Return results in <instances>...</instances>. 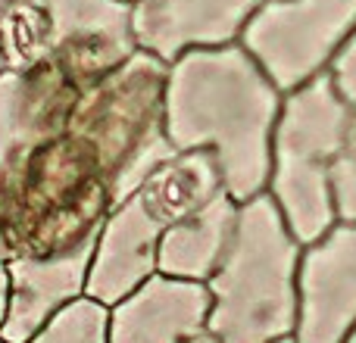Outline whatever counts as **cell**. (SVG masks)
I'll return each mask as SVG.
<instances>
[{
  "mask_svg": "<svg viewBox=\"0 0 356 343\" xmlns=\"http://www.w3.org/2000/svg\"><path fill=\"white\" fill-rule=\"evenodd\" d=\"M0 343H6V340H3V337H0Z\"/></svg>",
  "mask_w": 356,
  "mask_h": 343,
  "instance_id": "obj_27",
  "label": "cell"
},
{
  "mask_svg": "<svg viewBox=\"0 0 356 343\" xmlns=\"http://www.w3.org/2000/svg\"><path fill=\"white\" fill-rule=\"evenodd\" d=\"M353 31L356 0H263L241 44L288 94L325 75Z\"/></svg>",
  "mask_w": 356,
  "mask_h": 343,
  "instance_id": "obj_6",
  "label": "cell"
},
{
  "mask_svg": "<svg viewBox=\"0 0 356 343\" xmlns=\"http://www.w3.org/2000/svg\"><path fill=\"white\" fill-rule=\"evenodd\" d=\"M163 231L166 228L144 209L138 196L113 206L97 234L85 294L104 306H116L135 287H141L150 275L160 271L156 253Z\"/></svg>",
  "mask_w": 356,
  "mask_h": 343,
  "instance_id": "obj_12",
  "label": "cell"
},
{
  "mask_svg": "<svg viewBox=\"0 0 356 343\" xmlns=\"http://www.w3.org/2000/svg\"><path fill=\"white\" fill-rule=\"evenodd\" d=\"M278 343H294V337H284V340H278Z\"/></svg>",
  "mask_w": 356,
  "mask_h": 343,
  "instance_id": "obj_25",
  "label": "cell"
},
{
  "mask_svg": "<svg viewBox=\"0 0 356 343\" xmlns=\"http://www.w3.org/2000/svg\"><path fill=\"white\" fill-rule=\"evenodd\" d=\"M353 106L341 97L332 75L284 94L272 135V172L266 194L275 200L291 234L303 246L338 225L332 160L341 147Z\"/></svg>",
  "mask_w": 356,
  "mask_h": 343,
  "instance_id": "obj_4",
  "label": "cell"
},
{
  "mask_svg": "<svg viewBox=\"0 0 356 343\" xmlns=\"http://www.w3.org/2000/svg\"><path fill=\"white\" fill-rule=\"evenodd\" d=\"M328 75H332L334 87L341 91V97L350 106H356V31L344 41V47L338 50V56L328 66Z\"/></svg>",
  "mask_w": 356,
  "mask_h": 343,
  "instance_id": "obj_19",
  "label": "cell"
},
{
  "mask_svg": "<svg viewBox=\"0 0 356 343\" xmlns=\"http://www.w3.org/2000/svg\"><path fill=\"white\" fill-rule=\"evenodd\" d=\"M50 19V56L75 91L97 85L138 53L125 0H41Z\"/></svg>",
  "mask_w": 356,
  "mask_h": 343,
  "instance_id": "obj_8",
  "label": "cell"
},
{
  "mask_svg": "<svg viewBox=\"0 0 356 343\" xmlns=\"http://www.w3.org/2000/svg\"><path fill=\"white\" fill-rule=\"evenodd\" d=\"M344 343H356V328H353V331H350V337H347Z\"/></svg>",
  "mask_w": 356,
  "mask_h": 343,
  "instance_id": "obj_24",
  "label": "cell"
},
{
  "mask_svg": "<svg viewBox=\"0 0 356 343\" xmlns=\"http://www.w3.org/2000/svg\"><path fill=\"white\" fill-rule=\"evenodd\" d=\"M238 212L241 203L228 190H222L207 206L169 225L160 237L156 269L163 275L207 284L222 265L225 253L232 250L234 231H238Z\"/></svg>",
  "mask_w": 356,
  "mask_h": 343,
  "instance_id": "obj_14",
  "label": "cell"
},
{
  "mask_svg": "<svg viewBox=\"0 0 356 343\" xmlns=\"http://www.w3.org/2000/svg\"><path fill=\"white\" fill-rule=\"evenodd\" d=\"M259 3L263 0H138L131 28L138 47L172 62L188 50L241 41Z\"/></svg>",
  "mask_w": 356,
  "mask_h": 343,
  "instance_id": "obj_11",
  "label": "cell"
},
{
  "mask_svg": "<svg viewBox=\"0 0 356 343\" xmlns=\"http://www.w3.org/2000/svg\"><path fill=\"white\" fill-rule=\"evenodd\" d=\"M10 259H13V246L6 231L0 228V328L6 319V303H10Z\"/></svg>",
  "mask_w": 356,
  "mask_h": 343,
  "instance_id": "obj_20",
  "label": "cell"
},
{
  "mask_svg": "<svg viewBox=\"0 0 356 343\" xmlns=\"http://www.w3.org/2000/svg\"><path fill=\"white\" fill-rule=\"evenodd\" d=\"M332 190L338 221H356V106L350 110L341 147L332 160Z\"/></svg>",
  "mask_w": 356,
  "mask_h": 343,
  "instance_id": "obj_18",
  "label": "cell"
},
{
  "mask_svg": "<svg viewBox=\"0 0 356 343\" xmlns=\"http://www.w3.org/2000/svg\"><path fill=\"white\" fill-rule=\"evenodd\" d=\"M0 47L6 69L29 72L50 62V19L41 0H25L0 12Z\"/></svg>",
  "mask_w": 356,
  "mask_h": 343,
  "instance_id": "obj_16",
  "label": "cell"
},
{
  "mask_svg": "<svg viewBox=\"0 0 356 343\" xmlns=\"http://www.w3.org/2000/svg\"><path fill=\"white\" fill-rule=\"evenodd\" d=\"M110 209L97 153L66 131L29 160L3 231L13 253H56L100 234Z\"/></svg>",
  "mask_w": 356,
  "mask_h": 343,
  "instance_id": "obj_5",
  "label": "cell"
},
{
  "mask_svg": "<svg viewBox=\"0 0 356 343\" xmlns=\"http://www.w3.org/2000/svg\"><path fill=\"white\" fill-rule=\"evenodd\" d=\"M209 306L213 296L203 281L156 271L110 306V343H178L207 328Z\"/></svg>",
  "mask_w": 356,
  "mask_h": 343,
  "instance_id": "obj_13",
  "label": "cell"
},
{
  "mask_svg": "<svg viewBox=\"0 0 356 343\" xmlns=\"http://www.w3.org/2000/svg\"><path fill=\"white\" fill-rule=\"evenodd\" d=\"M16 3H25V0H0V12L10 10V6H16Z\"/></svg>",
  "mask_w": 356,
  "mask_h": 343,
  "instance_id": "obj_22",
  "label": "cell"
},
{
  "mask_svg": "<svg viewBox=\"0 0 356 343\" xmlns=\"http://www.w3.org/2000/svg\"><path fill=\"white\" fill-rule=\"evenodd\" d=\"M178 343H225V340H222L219 334H213L209 328H203V331L191 334V337H184V340H178Z\"/></svg>",
  "mask_w": 356,
  "mask_h": 343,
  "instance_id": "obj_21",
  "label": "cell"
},
{
  "mask_svg": "<svg viewBox=\"0 0 356 343\" xmlns=\"http://www.w3.org/2000/svg\"><path fill=\"white\" fill-rule=\"evenodd\" d=\"M6 72V60H3V47H0V75Z\"/></svg>",
  "mask_w": 356,
  "mask_h": 343,
  "instance_id": "obj_23",
  "label": "cell"
},
{
  "mask_svg": "<svg viewBox=\"0 0 356 343\" xmlns=\"http://www.w3.org/2000/svg\"><path fill=\"white\" fill-rule=\"evenodd\" d=\"M222 190L225 181L213 150H175L166 162L150 172L135 196L163 228H169L207 206Z\"/></svg>",
  "mask_w": 356,
  "mask_h": 343,
  "instance_id": "obj_15",
  "label": "cell"
},
{
  "mask_svg": "<svg viewBox=\"0 0 356 343\" xmlns=\"http://www.w3.org/2000/svg\"><path fill=\"white\" fill-rule=\"evenodd\" d=\"M97 246V234L56 253H35L10 259V303L0 337L6 343L31 340L63 306L85 296L88 269Z\"/></svg>",
  "mask_w": 356,
  "mask_h": 343,
  "instance_id": "obj_10",
  "label": "cell"
},
{
  "mask_svg": "<svg viewBox=\"0 0 356 343\" xmlns=\"http://www.w3.org/2000/svg\"><path fill=\"white\" fill-rule=\"evenodd\" d=\"M294 343H344L356 328V221L303 246Z\"/></svg>",
  "mask_w": 356,
  "mask_h": 343,
  "instance_id": "obj_9",
  "label": "cell"
},
{
  "mask_svg": "<svg viewBox=\"0 0 356 343\" xmlns=\"http://www.w3.org/2000/svg\"><path fill=\"white\" fill-rule=\"evenodd\" d=\"M166 81L169 62L138 47L75 97L69 131L97 153L113 206L135 196L150 172L175 153L166 131Z\"/></svg>",
  "mask_w": 356,
  "mask_h": 343,
  "instance_id": "obj_3",
  "label": "cell"
},
{
  "mask_svg": "<svg viewBox=\"0 0 356 343\" xmlns=\"http://www.w3.org/2000/svg\"><path fill=\"white\" fill-rule=\"evenodd\" d=\"M79 91L54 60L29 72L0 75V228L16 200L29 160L69 131Z\"/></svg>",
  "mask_w": 356,
  "mask_h": 343,
  "instance_id": "obj_7",
  "label": "cell"
},
{
  "mask_svg": "<svg viewBox=\"0 0 356 343\" xmlns=\"http://www.w3.org/2000/svg\"><path fill=\"white\" fill-rule=\"evenodd\" d=\"M303 244L291 234L269 194L241 203L238 231L207 281L213 306L207 328L225 343H278L297 328V271Z\"/></svg>",
  "mask_w": 356,
  "mask_h": 343,
  "instance_id": "obj_2",
  "label": "cell"
},
{
  "mask_svg": "<svg viewBox=\"0 0 356 343\" xmlns=\"http://www.w3.org/2000/svg\"><path fill=\"white\" fill-rule=\"evenodd\" d=\"M125 3H131V6H135V3H138V0H125Z\"/></svg>",
  "mask_w": 356,
  "mask_h": 343,
  "instance_id": "obj_26",
  "label": "cell"
},
{
  "mask_svg": "<svg viewBox=\"0 0 356 343\" xmlns=\"http://www.w3.org/2000/svg\"><path fill=\"white\" fill-rule=\"evenodd\" d=\"M25 343H110V306L79 296Z\"/></svg>",
  "mask_w": 356,
  "mask_h": 343,
  "instance_id": "obj_17",
  "label": "cell"
},
{
  "mask_svg": "<svg viewBox=\"0 0 356 343\" xmlns=\"http://www.w3.org/2000/svg\"><path fill=\"white\" fill-rule=\"evenodd\" d=\"M282 100V87L241 41L188 50L169 62V141L175 150H213L225 190L247 203L269 184Z\"/></svg>",
  "mask_w": 356,
  "mask_h": 343,
  "instance_id": "obj_1",
  "label": "cell"
}]
</instances>
